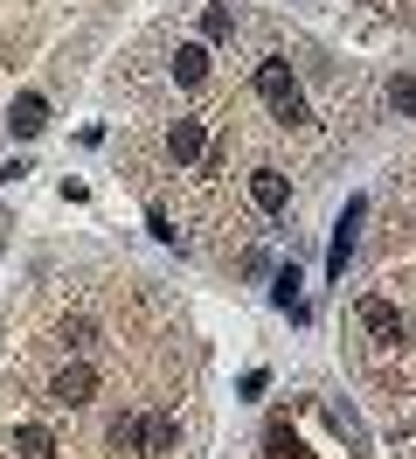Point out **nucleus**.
I'll use <instances>...</instances> for the list:
<instances>
[{
	"label": "nucleus",
	"mask_w": 416,
	"mask_h": 459,
	"mask_svg": "<svg viewBox=\"0 0 416 459\" xmlns=\"http://www.w3.org/2000/svg\"><path fill=\"white\" fill-rule=\"evenodd\" d=\"M257 98H264L284 126H305V98H299V77H292V63H284V56L257 63Z\"/></svg>",
	"instance_id": "nucleus-1"
},
{
	"label": "nucleus",
	"mask_w": 416,
	"mask_h": 459,
	"mask_svg": "<svg viewBox=\"0 0 416 459\" xmlns=\"http://www.w3.org/2000/svg\"><path fill=\"white\" fill-rule=\"evenodd\" d=\"M229 29H236V22H229V7H208V14H201V35H208V42H222Z\"/></svg>",
	"instance_id": "nucleus-12"
},
{
	"label": "nucleus",
	"mask_w": 416,
	"mask_h": 459,
	"mask_svg": "<svg viewBox=\"0 0 416 459\" xmlns=\"http://www.w3.org/2000/svg\"><path fill=\"white\" fill-rule=\"evenodd\" d=\"M361 216H368V202H361V195H347L340 223H333V244H327V279H340V272H347V251H354V230H361Z\"/></svg>",
	"instance_id": "nucleus-2"
},
{
	"label": "nucleus",
	"mask_w": 416,
	"mask_h": 459,
	"mask_svg": "<svg viewBox=\"0 0 416 459\" xmlns=\"http://www.w3.org/2000/svg\"><path fill=\"white\" fill-rule=\"evenodd\" d=\"M201 146H208V126H201V118H174V126H166V153H174L181 168L201 160Z\"/></svg>",
	"instance_id": "nucleus-5"
},
{
	"label": "nucleus",
	"mask_w": 416,
	"mask_h": 459,
	"mask_svg": "<svg viewBox=\"0 0 416 459\" xmlns=\"http://www.w3.org/2000/svg\"><path fill=\"white\" fill-rule=\"evenodd\" d=\"M14 453H21V459H55V438L42 425H21V431H14Z\"/></svg>",
	"instance_id": "nucleus-10"
},
{
	"label": "nucleus",
	"mask_w": 416,
	"mask_h": 459,
	"mask_svg": "<svg viewBox=\"0 0 416 459\" xmlns=\"http://www.w3.org/2000/svg\"><path fill=\"white\" fill-rule=\"evenodd\" d=\"M7 126H14V140H35V133L49 126V98L21 91V98H14V112H7Z\"/></svg>",
	"instance_id": "nucleus-6"
},
{
	"label": "nucleus",
	"mask_w": 416,
	"mask_h": 459,
	"mask_svg": "<svg viewBox=\"0 0 416 459\" xmlns=\"http://www.w3.org/2000/svg\"><path fill=\"white\" fill-rule=\"evenodd\" d=\"M361 327H368L375 342H403V314H395L388 299H361Z\"/></svg>",
	"instance_id": "nucleus-7"
},
{
	"label": "nucleus",
	"mask_w": 416,
	"mask_h": 459,
	"mask_svg": "<svg viewBox=\"0 0 416 459\" xmlns=\"http://www.w3.org/2000/svg\"><path fill=\"white\" fill-rule=\"evenodd\" d=\"M305 279H299V264H284V272H277V286H271V299H277V314H292L305 327V314H312V307H305Z\"/></svg>",
	"instance_id": "nucleus-8"
},
{
	"label": "nucleus",
	"mask_w": 416,
	"mask_h": 459,
	"mask_svg": "<svg viewBox=\"0 0 416 459\" xmlns=\"http://www.w3.org/2000/svg\"><path fill=\"white\" fill-rule=\"evenodd\" d=\"M201 77H208V49H201V42H181V49H174V84H201Z\"/></svg>",
	"instance_id": "nucleus-9"
},
{
	"label": "nucleus",
	"mask_w": 416,
	"mask_h": 459,
	"mask_svg": "<svg viewBox=\"0 0 416 459\" xmlns=\"http://www.w3.org/2000/svg\"><path fill=\"white\" fill-rule=\"evenodd\" d=\"M90 390H98V369H90V362H70V369H55V383H49L55 403H90Z\"/></svg>",
	"instance_id": "nucleus-4"
},
{
	"label": "nucleus",
	"mask_w": 416,
	"mask_h": 459,
	"mask_svg": "<svg viewBox=\"0 0 416 459\" xmlns=\"http://www.w3.org/2000/svg\"><path fill=\"white\" fill-rule=\"evenodd\" d=\"M388 105L403 118H416V77H395V84H388Z\"/></svg>",
	"instance_id": "nucleus-11"
},
{
	"label": "nucleus",
	"mask_w": 416,
	"mask_h": 459,
	"mask_svg": "<svg viewBox=\"0 0 416 459\" xmlns=\"http://www.w3.org/2000/svg\"><path fill=\"white\" fill-rule=\"evenodd\" d=\"M250 202H257L264 216H277V209L292 202V181H284V168H257V174H250Z\"/></svg>",
	"instance_id": "nucleus-3"
}]
</instances>
